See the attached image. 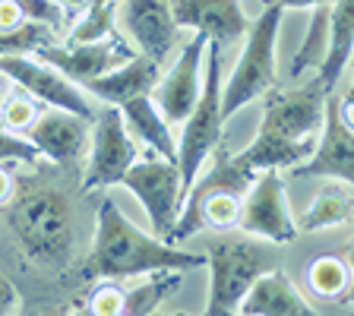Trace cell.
<instances>
[{
    "label": "cell",
    "instance_id": "obj_7",
    "mask_svg": "<svg viewBox=\"0 0 354 316\" xmlns=\"http://www.w3.org/2000/svg\"><path fill=\"white\" fill-rule=\"evenodd\" d=\"M281 13L285 10L266 7L263 16L241 38V57L231 70V80L221 89V118L225 120L234 118L243 104L263 98L279 82V76H275V38H279Z\"/></svg>",
    "mask_w": 354,
    "mask_h": 316
},
{
    "label": "cell",
    "instance_id": "obj_11",
    "mask_svg": "<svg viewBox=\"0 0 354 316\" xmlns=\"http://www.w3.org/2000/svg\"><path fill=\"white\" fill-rule=\"evenodd\" d=\"M0 73H7L26 95L41 102L44 108L73 111V114H80L86 120L95 118V111H92L88 95L82 92L80 82L66 80L60 70H54L44 60H35L29 54H0Z\"/></svg>",
    "mask_w": 354,
    "mask_h": 316
},
{
    "label": "cell",
    "instance_id": "obj_17",
    "mask_svg": "<svg viewBox=\"0 0 354 316\" xmlns=\"http://www.w3.org/2000/svg\"><path fill=\"white\" fill-rule=\"evenodd\" d=\"M118 22L140 48V54L162 64L174 48L177 26L171 19L168 0H118Z\"/></svg>",
    "mask_w": 354,
    "mask_h": 316
},
{
    "label": "cell",
    "instance_id": "obj_20",
    "mask_svg": "<svg viewBox=\"0 0 354 316\" xmlns=\"http://www.w3.org/2000/svg\"><path fill=\"white\" fill-rule=\"evenodd\" d=\"M354 51V0H335L329 7V32H326V54L319 60L317 73L326 89H335L339 76L345 73Z\"/></svg>",
    "mask_w": 354,
    "mask_h": 316
},
{
    "label": "cell",
    "instance_id": "obj_13",
    "mask_svg": "<svg viewBox=\"0 0 354 316\" xmlns=\"http://www.w3.org/2000/svg\"><path fill=\"white\" fill-rule=\"evenodd\" d=\"M38 60L51 64L54 70L66 76L73 82H86L92 76H102L114 66H120L124 60H130L133 48L124 41V35H111L102 38V41H82V44H44L38 48Z\"/></svg>",
    "mask_w": 354,
    "mask_h": 316
},
{
    "label": "cell",
    "instance_id": "obj_21",
    "mask_svg": "<svg viewBox=\"0 0 354 316\" xmlns=\"http://www.w3.org/2000/svg\"><path fill=\"white\" fill-rule=\"evenodd\" d=\"M120 114H124V124H130L133 130H136V136H140L142 142H149L152 152L177 162V146H174V136H171V127H168V120L162 118V111L155 108L152 98L149 95L130 98V102L120 104Z\"/></svg>",
    "mask_w": 354,
    "mask_h": 316
},
{
    "label": "cell",
    "instance_id": "obj_34",
    "mask_svg": "<svg viewBox=\"0 0 354 316\" xmlns=\"http://www.w3.org/2000/svg\"><path fill=\"white\" fill-rule=\"evenodd\" d=\"M13 193H16V177L3 168V162H0V209L13 199Z\"/></svg>",
    "mask_w": 354,
    "mask_h": 316
},
{
    "label": "cell",
    "instance_id": "obj_2",
    "mask_svg": "<svg viewBox=\"0 0 354 316\" xmlns=\"http://www.w3.org/2000/svg\"><path fill=\"white\" fill-rule=\"evenodd\" d=\"M206 257L190 253L177 243H168L162 237H149L140 231L114 206V199H102L95 215V241L92 250L82 259V279H133V275H149L158 269H203Z\"/></svg>",
    "mask_w": 354,
    "mask_h": 316
},
{
    "label": "cell",
    "instance_id": "obj_5",
    "mask_svg": "<svg viewBox=\"0 0 354 316\" xmlns=\"http://www.w3.org/2000/svg\"><path fill=\"white\" fill-rule=\"evenodd\" d=\"M279 243L259 241V237H221L209 247V301L206 316H231L247 295V288L266 272L279 266Z\"/></svg>",
    "mask_w": 354,
    "mask_h": 316
},
{
    "label": "cell",
    "instance_id": "obj_3",
    "mask_svg": "<svg viewBox=\"0 0 354 316\" xmlns=\"http://www.w3.org/2000/svg\"><path fill=\"white\" fill-rule=\"evenodd\" d=\"M212 155H215L212 165L199 171L196 180L187 187L174 228L165 237L168 243H184L187 237H193L203 228H212V231L237 228L241 196L247 193L253 174L243 171L241 165L234 162V152H228L221 142L215 146Z\"/></svg>",
    "mask_w": 354,
    "mask_h": 316
},
{
    "label": "cell",
    "instance_id": "obj_6",
    "mask_svg": "<svg viewBox=\"0 0 354 316\" xmlns=\"http://www.w3.org/2000/svg\"><path fill=\"white\" fill-rule=\"evenodd\" d=\"M203 57H206V82L199 89L196 104L184 118V133L177 142V168H180L184 193L212 158L215 146L221 142V127H225V118H221V44L206 41Z\"/></svg>",
    "mask_w": 354,
    "mask_h": 316
},
{
    "label": "cell",
    "instance_id": "obj_23",
    "mask_svg": "<svg viewBox=\"0 0 354 316\" xmlns=\"http://www.w3.org/2000/svg\"><path fill=\"white\" fill-rule=\"evenodd\" d=\"M184 285V272L180 269H158L149 275V281L124 291V313L127 316H149L162 307L168 297L177 295V288Z\"/></svg>",
    "mask_w": 354,
    "mask_h": 316
},
{
    "label": "cell",
    "instance_id": "obj_22",
    "mask_svg": "<svg viewBox=\"0 0 354 316\" xmlns=\"http://www.w3.org/2000/svg\"><path fill=\"white\" fill-rule=\"evenodd\" d=\"M313 196V203L307 206V212L295 221L297 231H323V228H339L351 221V190L345 180H332Z\"/></svg>",
    "mask_w": 354,
    "mask_h": 316
},
{
    "label": "cell",
    "instance_id": "obj_33",
    "mask_svg": "<svg viewBox=\"0 0 354 316\" xmlns=\"http://www.w3.org/2000/svg\"><path fill=\"white\" fill-rule=\"evenodd\" d=\"M263 3L279 10H307V7H319V3H335V0H263Z\"/></svg>",
    "mask_w": 354,
    "mask_h": 316
},
{
    "label": "cell",
    "instance_id": "obj_1",
    "mask_svg": "<svg viewBox=\"0 0 354 316\" xmlns=\"http://www.w3.org/2000/svg\"><path fill=\"white\" fill-rule=\"evenodd\" d=\"M326 98L329 89L319 73L291 92H279L272 86L266 92L257 136L243 152H234V162L250 174L263 168H295L297 162H304L313 149V133L323 124Z\"/></svg>",
    "mask_w": 354,
    "mask_h": 316
},
{
    "label": "cell",
    "instance_id": "obj_19",
    "mask_svg": "<svg viewBox=\"0 0 354 316\" xmlns=\"http://www.w3.org/2000/svg\"><path fill=\"white\" fill-rule=\"evenodd\" d=\"M237 313H243V316H313L317 310L304 301L301 291L291 285V279L275 266V269H266L247 288V295L237 304Z\"/></svg>",
    "mask_w": 354,
    "mask_h": 316
},
{
    "label": "cell",
    "instance_id": "obj_26",
    "mask_svg": "<svg viewBox=\"0 0 354 316\" xmlns=\"http://www.w3.org/2000/svg\"><path fill=\"white\" fill-rule=\"evenodd\" d=\"M329 7H332V3L310 7V10H313V16H310L307 38H304L301 51H297L295 60H291V76H295V80H301L304 70L319 66V60H323V54H326V32H329Z\"/></svg>",
    "mask_w": 354,
    "mask_h": 316
},
{
    "label": "cell",
    "instance_id": "obj_29",
    "mask_svg": "<svg viewBox=\"0 0 354 316\" xmlns=\"http://www.w3.org/2000/svg\"><path fill=\"white\" fill-rule=\"evenodd\" d=\"M88 313L92 316H120L124 313V288L118 279H98L95 291L88 295Z\"/></svg>",
    "mask_w": 354,
    "mask_h": 316
},
{
    "label": "cell",
    "instance_id": "obj_12",
    "mask_svg": "<svg viewBox=\"0 0 354 316\" xmlns=\"http://www.w3.org/2000/svg\"><path fill=\"white\" fill-rule=\"evenodd\" d=\"M323 136L319 142H313L310 155L304 162H297L291 168L295 177H332V180H354V130L351 124H345L339 114V95L326 98L323 108Z\"/></svg>",
    "mask_w": 354,
    "mask_h": 316
},
{
    "label": "cell",
    "instance_id": "obj_16",
    "mask_svg": "<svg viewBox=\"0 0 354 316\" xmlns=\"http://www.w3.org/2000/svg\"><path fill=\"white\" fill-rule=\"evenodd\" d=\"M41 158L54 165L76 162L88 146V120L64 108H44L22 133Z\"/></svg>",
    "mask_w": 354,
    "mask_h": 316
},
{
    "label": "cell",
    "instance_id": "obj_4",
    "mask_svg": "<svg viewBox=\"0 0 354 316\" xmlns=\"http://www.w3.org/2000/svg\"><path fill=\"white\" fill-rule=\"evenodd\" d=\"M3 212L26 257L41 266L66 263L73 250V206L64 190L48 184H29L13 193Z\"/></svg>",
    "mask_w": 354,
    "mask_h": 316
},
{
    "label": "cell",
    "instance_id": "obj_28",
    "mask_svg": "<svg viewBox=\"0 0 354 316\" xmlns=\"http://www.w3.org/2000/svg\"><path fill=\"white\" fill-rule=\"evenodd\" d=\"M35 118H38V108H35V98L32 95L13 92V95H7L3 104H0V127L10 133H26V127Z\"/></svg>",
    "mask_w": 354,
    "mask_h": 316
},
{
    "label": "cell",
    "instance_id": "obj_8",
    "mask_svg": "<svg viewBox=\"0 0 354 316\" xmlns=\"http://www.w3.org/2000/svg\"><path fill=\"white\" fill-rule=\"evenodd\" d=\"M118 184L140 199V206L146 209L149 221H152L155 237L165 241L168 231L174 228L180 203H184V187H180V168H177V162L162 158L158 152L149 149L146 158H136L120 174Z\"/></svg>",
    "mask_w": 354,
    "mask_h": 316
},
{
    "label": "cell",
    "instance_id": "obj_36",
    "mask_svg": "<svg viewBox=\"0 0 354 316\" xmlns=\"http://www.w3.org/2000/svg\"><path fill=\"white\" fill-rule=\"evenodd\" d=\"M3 98H7V92H3V89H0V104H3Z\"/></svg>",
    "mask_w": 354,
    "mask_h": 316
},
{
    "label": "cell",
    "instance_id": "obj_18",
    "mask_svg": "<svg viewBox=\"0 0 354 316\" xmlns=\"http://www.w3.org/2000/svg\"><path fill=\"white\" fill-rule=\"evenodd\" d=\"M158 76H162V64L136 51L120 66H114V70H108V73H102V76H92V80L80 82V86L86 95H98L102 102L120 108V104L130 102V98L152 95Z\"/></svg>",
    "mask_w": 354,
    "mask_h": 316
},
{
    "label": "cell",
    "instance_id": "obj_35",
    "mask_svg": "<svg viewBox=\"0 0 354 316\" xmlns=\"http://www.w3.org/2000/svg\"><path fill=\"white\" fill-rule=\"evenodd\" d=\"M57 3L66 10V16H76V13H82V10H86L92 0H57Z\"/></svg>",
    "mask_w": 354,
    "mask_h": 316
},
{
    "label": "cell",
    "instance_id": "obj_10",
    "mask_svg": "<svg viewBox=\"0 0 354 316\" xmlns=\"http://www.w3.org/2000/svg\"><path fill=\"white\" fill-rule=\"evenodd\" d=\"M237 228L269 243H291L297 237V225L285 196V180L275 168H263L253 174L247 193L241 196Z\"/></svg>",
    "mask_w": 354,
    "mask_h": 316
},
{
    "label": "cell",
    "instance_id": "obj_25",
    "mask_svg": "<svg viewBox=\"0 0 354 316\" xmlns=\"http://www.w3.org/2000/svg\"><path fill=\"white\" fill-rule=\"evenodd\" d=\"M118 35V0L108 3H92L80 13V22L70 29L66 44H82V41H102V38Z\"/></svg>",
    "mask_w": 354,
    "mask_h": 316
},
{
    "label": "cell",
    "instance_id": "obj_15",
    "mask_svg": "<svg viewBox=\"0 0 354 316\" xmlns=\"http://www.w3.org/2000/svg\"><path fill=\"white\" fill-rule=\"evenodd\" d=\"M168 7L177 29L203 32L221 48L237 44L250 29L241 0H168Z\"/></svg>",
    "mask_w": 354,
    "mask_h": 316
},
{
    "label": "cell",
    "instance_id": "obj_27",
    "mask_svg": "<svg viewBox=\"0 0 354 316\" xmlns=\"http://www.w3.org/2000/svg\"><path fill=\"white\" fill-rule=\"evenodd\" d=\"M57 29L48 22H22L16 29H0V54H35L44 44H54Z\"/></svg>",
    "mask_w": 354,
    "mask_h": 316
},
{
    "label": "cell",
    "instance_id": "obj_31",
    "mask_svg": "<svg viewBox=\"0 0 354 316\" xmlns=\"http://www.w3.org/2000/svg\"><path fill=\"white\" fill-rule=\"evenodd\" d=\"M22 22H32V19L26 16L19 0H0V29H16Z\"/></svg>",
    "mask_w": 354,
    "mask_h": 316
},
{
    "label": "cell",
    "instance_id": "obj_9",
    "mask_svg": "<svg viewBox=\"0 0 354 316\" xmlns=\"http://www.w3.org/2000/svg\"><path fill=\"white\" fill-rule=\"evenodd\" d=\"M95 127H92V140H88V162L82 171V193L104 190V187L118 184L120 174L140 158V146L127 133L124 114L118 104H108L104 111H98Z\"/></svg>",
    "mask_w": 354,
    "mask_h": 316
},
{
    "label": "cell",
    "instance_id": "obj_32",
    "mask_svg": "<svg viewBox=\"0 0 354 316\" xmlns=\"http://www.w3.org/2000/svg\"><path fill=\"white\" fill-rule=\"evenodd\" d=\"M16 307H19V291H16V285L7 275H0V316L13 313Z\"/></svg>",
    "mask_w": 354,
    "mask_h": 316
},
{
    "label": "cell",
    "instance_id": "obj_14",
    "mask_svg": "<svg viewBox=\"0 0 354 316\" xmlns=\"http://www.w3.org/2000/svg\"><path fill=\"white\" fill-rule=\"evenodd\" d=\"M206 41L209 38L203 32L190 38L184 44V51L177 54L174 66L165 76H158L152 89V102L155 108L162 111V118L168 120H184L190 114V108L199 98V70H203V54H206Z\"/></svg>",
    "mask_w": 354,
    "mask_h": 316
},
{
    "label": "cell",
    "instance_id": "obj_30",
    "mask_svg": "<svg viewBox=\"0 0 354 316\" xmlns=\"http://www.w3.org/2000/svg\"><path fill=\"white\" fill-rule=\"evenodd\" d=\"M41 155L32 146L26 136L19 133H10L0 127V162H22V165H35Z\"/></svg>",
    "mask_w": 354,
    "mask_h": 316
},
{
    "label": "cell",
    "instance_id": "obj_24",
    "mask_svg": "<svg viewBox=\"0 0 354 316\" xmlns=\"http://www.w3.org/2000/svg\"><path fill=\"white\" fill-rule=\"evenodd\" d=\"M348 281H351V272H348V263L335 253H326V257H317L307 266V285L317 297H326V301H335V297H345Z\"/></svg>",
    "mask_w": 354,
    "mask_h": 316
}]
</instances>
